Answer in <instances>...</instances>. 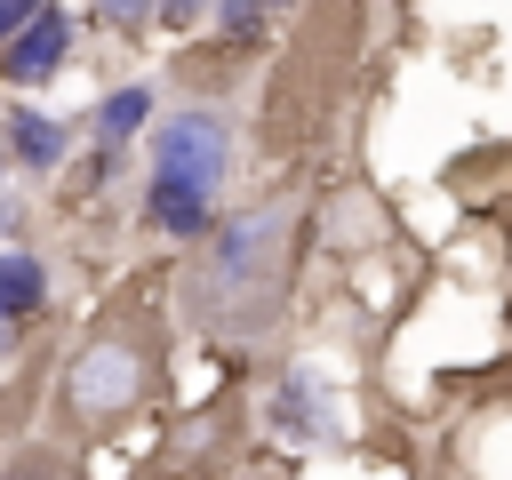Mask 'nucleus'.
Segmentation results:
<instances>
[{"label":"nucleus","mask_w":512,"mask_h":480,"mask_svg":"<svg viewBox=\"0 0 512 480\" xmlns=\"http://www.w3.org/2000/svg\"><path fill=\"white\" fill-rule=\"evenodd\" d=\"M48 304V272L32 256H0V320H24Z\"/></svg>","instance_id":"obj_5"},{"label":"nucleus","mask_w":512,"mask_h":480,"mask_svg":"<svg viewBox=\"0 0 512 480\" xmlns=\"http://www.w3.org/2000/svg\"><path fill=\"white\" fill-rule=\"evenodd\" d=\"M144 112H152V96H144V88H120V96H104L96 136H104V144H120V136H136V128H144Z\"/></svg>","instance_id":"obj_7"},{"label":"nucleus","mask_w":512,"mask_h":480,"mask_svg":"<svg viewBox=\"0 0 512 480\" xmlns=\"http://www.w3.org/2000/svg\"><path fill=\"white\" fill-rule=\"evenodd\" d=\"M272 256H280V216H240L208 248V304L240 296V320H264L272 296Z\"/></svg>","instance_id":"obj_1"},{"label":"nucleus","mask_w":512,"mask_h":480,"mask_svg":"<svg viewBox=\"0 0 512 480\" xmlns=\"http://www.w3.org/2000/svg\"><path fill=\"white\" fill-rule=\"evenodd\" d=\"M8 144H16L24 168H56V160H64V128L40 120V112H16V120H8Z\"/></svg>","instance_id":"obj_6"},{"label":"nucleus","mask_w":512,"mask_h":480,"mask_svg":"<svg viewBox=\"0 0 512 480\" xmlns=\"http://www.w3.org/2000/svg\"><path fill=\"white\" fill-rule=\"evenodd\" d=\"M200 8H208V0H160V24H176V32H184Z\"/></svg>","instance_id":"obj_10"},{"label":"nucleus","mask_w":512,"mask_h":480,"mask_svg":"<svg viewBox=\"0 0 512 480\" xmlns=\"http://www.w3.org/2000/svg\"><path fill=\"white\" fill-rule=\"evenodd\" d=\"M64 48H72V24H64L56 8H40L32 24H16V32L0 40V80L32 88V80H48V72L64 64Z\"/></svg>","instance_id":"obj_3"},{"label":"nucleus","mask_w":512,"mask_h":480,"mask_svg":"<svg viewBox=\"0 0 512 480\" xmlns=\"http://www.w3.org/2000/svg\"><path fill=\"white\" fill-rule=\"evenodd\" d=\"M40 8H48V0H0V40H8V32H16V24H32V16H40Z\"/></svg>","instance_id":"obj_9"},{"label":"nucleus","mask_w":512,"mask_h":480,"mask_svg":"<svg viewBox=\"0 0 512 480\" xmlns=\"http://www.w3.org/2000/svg\"><path fill=\"white\" fill-rule=\"evenodd\" d=\"M96 8H104V24H144L160 0H96Z\"/></svg>","instance_id":"obj_8"},{"label":"nucleus","mask_w":512,"mask_h":480,"mask_svg":"<svg viewBox=\"0 0 512 480\" xmlns=\"http://www.w3.org/2000/svg\"><path fill=\"white\" fill-rule=\"evenodd\" d=\"M152 176H176V184L216 192V184H224V120H208V112L168 120L160 144H152Z\"/></svg>","instance_id":"obj_2"},{"label":"nucleus","mask_w":512,"mask_h":480,"mask_svg":"<svg viewBox=\"0 0 512 480\" xmlns=\"http://www.w3.org/2000/svg\"><path fill=\"white\" fill-rule=\"evenodd\" d=\"M144 208H152V224H160L168 240H200V232H208V192H200V184H176V176H152V192H144Z\"/></svg>","instance_id":"obj_4"}]
</instances>
